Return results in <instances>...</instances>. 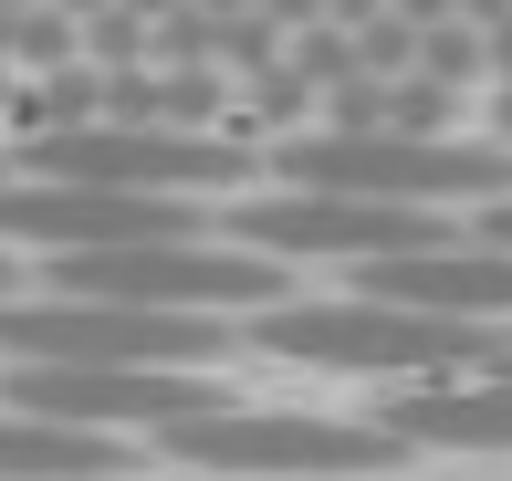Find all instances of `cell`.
<instances>
[{"label":"cell","instance_id":"cell-1","mask_svg":"<svg viewBox=\"0 0 512 481\" xmlns=\"http://www.w3.org/2000/svg\"><path fill=\"white\" fill-rule=\"evenodd\" d=\"M283 189H345V199H398V210H450V199H512L502 136H408V126H324L262 147Z\"/></svg>","mask_w":512,"mask_h":481},{"label":"cell","instance_id":"cell-2","mask_svg":"<svg viewBox=\"0 0 512 481\" xmlns=\"http://www.w3.org/2000/svg\"><path fill=\"white\" fill-rule=\"evenodd\" d=\"M502 325H460V314H418L387 293H335V304H262L251 346L314 366V377H450V366H492Z\"/></svg>","mask_w":512,"mask_h":481},{"label":"cell","instance_id":"cell-3","mask_svg":"<svg viewBox=\"0 0 512 481\" xmlns=\"http://www.w3.org/2000/svg\"><path fill=\"white\" fill-rule=\"evenodd\" d=\"M147 440L189 471H272V481H366L408 461V440L387 419L366 429V419H314V408H230V398L147 429Z\"/></svg>","mask_w":512,"mask_h":481},{"label":"cell","instance_id":"cell-4","mask_svg":"<svg viewBox=\"0 0 512 481\" xmlns=\"http://www.w3.org/2000/svg\"><path fill=\"white\" fill-rule=\"evenodd\" d=\"M53 293H95V304H157V314H262L283 304V272L272 251L251 241H199V231H168V241H105V251H53Z\"/></svg>","mask_w":512,"mask_h":481},{"label":"cell","instance_id":"cell-5","mask_svg":"<svg viewBox=\"0 0 512 481\" xmlns=\"http://www.w3.org/2000/svg\"><path fill=\"white\" fill-rule=\"evenodd\" d=\"M0 356L11 366H199L230 356L220 314H157V304H95V293H0Z\"/></svg>","mask_w":512,"mask_h":481},{"label":"cell","instance_id":"cell-6","mask_svg":"<svg viewBox=\"0 0 512 481\" xmlns=\"http://www.w3.org/2000/svg\"><path fill=\"white\" fill-rule=\"evenodd\" d=\"M21 178H84V189H157V199H189V189H230L251 178L241 136H199V126H53V136H21Z\"/></svg>","mask_w":512,"mask_h":481},{"label":"cell","instance_id":"cell-7","mask_svg":"<svg viewBox=\"0 0 512 481\" xmlns=\"http://www.w3.org/2000/svg\"><path fill=\"white\" fill-rule=\"evenodd\" d=\"M241 241L272 262H398V251L450 241V210H398V199H345V189H262L241 210Z\"/></svg>","mask_w":512,"mask_h":481},{"label":"cell","instance_id":"cell-8","mask_svg":"<svg viewBox=\"0 0 512 481\" xmlns=\"http://www.w3.org/2000/svg\"><path fill=\"white\" fill-rule=\"evenodd\" d=\"M230 387L199 377V366H11L0 377V408H32V419H63V429H168V419H199L220 408Z\"/></svg>","mask_w":512,"mask_h":481},{"label":"cell","instance_id":"cell-9","mask_svg":"<svg viewBox=\"0 0 512 481\" xmlns=\"http://www.w3.org/2000/svg\"><path fill=\"white\" fill-rule=\"evenodd\" d=\"M168 231H199L189 199H157V189H84V178H0V241L105 251V241H168Z\"/></svg>","mask_w":512,"mask_h":481},{"label":"cell","instance_id":"cell-10","mask_svg":"<svg viewBox=\"0 0 512 481\" xmlns=\"http://www.w3.org/2000/svg\"><path fill=\"white\" fill-rule=\"evenodd\" d=\"M356 293L460 314V325H512V241H429V251H398V262H356Z\"/></svg>","mask_w":512,"mask_h":481},{"label":"cell","instance_id":"cell-11","mask_svg":"<svg viewBox=\"0 0 512 481\" xmlns=\"http://www.w3.org/2000/svg\"><path fill=\"white\" fill-rule=\"evenodd\" d=\"M136 471V450L115 429H63L32 408H0V481H115Z\"/></svg>","mask_w":512,"mask_h":481},{"label":"cell","instance_id":"cell-12","mask_svg":"<svg viewBox=\"0 0 512 481\" xmlns=\"http://www.w3.org/2000/svg\"><path fill=\"white\" fill-rule=\"evenodd\" d=\"M387 429H398L408 450H512V387H408L398 408H387Z\"/></svg>","mask_w":512,"mask_h":481},{"label":"cell","instance_id":"cell-13","mask_svg":"<svg viewBox=\"0 0 512 481\" xmlns=\"http://www.w3.org/2000/svg\"><path fill=\"white\" fill-rule=\"evenodd\" d=\"M189 11H209V21H230V11H251V0H189Z\"/></svg>","mask_w":512,"mask_h":481},{"label":"cell","instance_id":"cell-14","mask_svg":"<svg viewBox=\"0 0 512 481\" xmlns=\"http://www.w3.org/2000/svg\"><path fill=\"white\" fill-rule=\"evenodd\" d=\"M0 293H21V262H11V251H0Z\"/></svg>","mask_w":512,"mask_h":481}]
</instances>
